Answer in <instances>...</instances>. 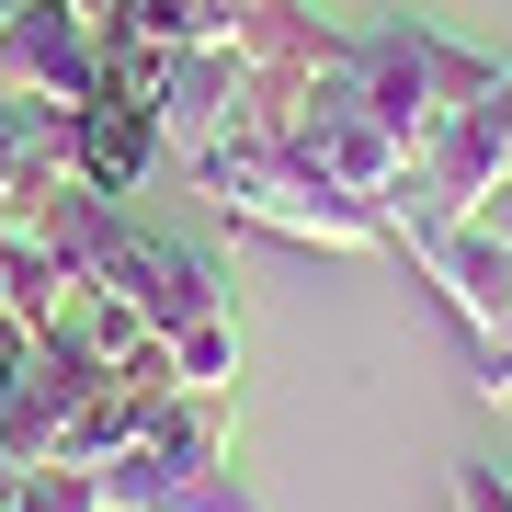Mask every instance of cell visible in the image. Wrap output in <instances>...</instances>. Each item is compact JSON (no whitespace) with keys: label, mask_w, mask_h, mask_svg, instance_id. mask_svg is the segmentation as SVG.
I'll list each match as a JSON object with an SVG mask.
<instances>
[{"label":"cell","mask_w":512,"mask_h":512,"mask_svg":"<svg viewBox=\"0 0 512 512\" xmlns=\"http://www.w3.org/2000/svg\"><path fill=\"white\" fill-rule=\"evenodd\" d=\"M92 285H114V296H126L148 342H171L183 387H217V399L239 387V319H228V274L194 251V239H160V228H137L126 205H114Z\"/></svg>","instance_id":"6da1fadb"},{"label":"cell","mask_w":512,"mask_h":512,"mask_svg":"<svg viewBox=\"0 0 512 512\" xmlns=\"http://www.w3.org/2000/svg\"><path fill=\"white\" fill-rule=\"evenodd\" d=\"M183 171L228 205V217H251V228H274V239H308V251H399L376 205L342 194L308 148H296V126H274V137H217V148H194Z\"/></svg>","instance_id":"7a4b0ae2"},{"label":"cell","mask_w":512,"mask_h":512,"mask_svg":"<svg viewBox=\"0 0 512 512\" xmlns=\"http://www.w3.org/2000/svg\"><path fill=\"white\" fill-rule=\"evenodd\" d=\"M92 490H103V512H262L228 467V399L217 387H171L137 421L126 456L92 467Z\"/></svg>","instance_id":"3957f363"},{"label":"cell","mask_w":512,"mask_h":512,"mask_svg":"<svg viewBox=\"0 0 512 512\" xmlns=\"http://www.w3.org/2000/svg\"><path fill=\"white\" fill-rule=\"evenodd\" d=\"M353 80H365L376 126L399 137V160H421V148H433V137L501 80V57L433 35V23H387V35H353Z\"/></svg>","instance_id":"277c9868"},{"label":"cell","mask_w":512,"mask_h":512,"mask_svg":"<svg viewBox=\"0 0 512 512\" xmlns=\"http://www.w3.org/2000/svg\"><path fill=\"white\" fill-rule=\"evenodd\" d=\"M296 148H308V160H319L342 194H365L376 217H387V194H399V171H410V160H399V137L376 126L365 80H353V35H342V57L308 80V103H296Z\"/></svg>","instance_id":"5b68a950"},{"label":"cell","mask_w":512,"mask_h":512,"mask_svg":"<svg viewBox=\"0 0 512 512\" xmlns=\"http://www.w3.org/2000/svg\"><path fill=\"white\" fill-rule=\"evenodd\" d=\"M0 92L80 114L103 92V12L92 0H12V23H0Z\"/></svg>","instance_id":"8992f818"},{"label":"cell","mask_w":512,"mask_h":512,"mask_svg":"<svg viewBox=\"0 0 512 512\" xmlns=\"http://www.w3.org/2000/svg\"><path fill=\"white\" fill-rule=\"evenodd\" d=\"M69 148H80V183H92V194H114V205H126L148 171L171 160L160 103H137V92H92V103L69 114Z\"/></svg>","instance_id":"52a82bcc"},{"label":"cell","mask_w":512,"mask_h":512,"mask_svg":"<svg viewBox=\"0 0 512 512\" xmlns=\"http://www.w3.org/2000/svg\"><path fill=\"white\" fill-rule=\"evenodd\" d=\"M80 183V148H69V114L57 103H23L0 92V228H23L46 194Z\"/></svg>","instance_id":"ba28073f"},{"label":"cell","mask_w":512,"mask_h":512,"mask_svg":"<svg viewBox=\"0 0 512 512\" xmlns=\"http://www.w3.org/2000/svg\"><path fill=\"white\" fill-rule=\"evenodd\" d=\"M0 512H103V490H92V467H23Z\"/></svg>","instance_id":"9c48e42d"},{"label":"cell","mask_w":512,"mask_h":512,"mask_svg":"<svg viewBox=\"0 0 512 512\" xmlns=\"http://www.w3.org/2000/svg\"><path fill=\"white\" fill-rule=\"evenodd\" d=\"M478 399H501V410H512V319H501V330H478Z\"/></svg>","instance_id":"30bf717a"},{"label":"cell","mask_w":512,"mask_h":512,"mask_svg":"<svg viewBox=\"0 0 512 512\" xmlns=\"http://www.w3.org/2000/svg\"><path fill=\"white\" fill-rule=\"evenodd\" d=\"M456 512H512V478H490V467H456Z\"/></svg>","instance_id":"8fae6325"},{"label":"cell","mask_w":512,"mask_h":512,"mask_svg":"<svg viewBox=\"0 0 512 512\" xmlns=\"http://www.w3.org/2000/svg\"><path fill=\"white\" fill-rule=\"evenodd\" d=\"M0 330H23V239L0 228Z\"/></svg>","instance_id":"7c38bea8"},{"label":"cell","mask_w":512,"mask_h":512,"mask_svg":"<svg viewBox=\"0 0 512 512\" xmlns=\"http://www.w3.org/2000/svg\"><path fill=\"white\" fill-rule=\"evenodd\" d=\"M12 478H23V467H0V501H12Z\"/></svg>","instance_id":"4fadbf2b"},{"label":"cell","mask_w":512,"mask_h":512,"mask_svg":"<svg viewBox=\"0 0 512 512\" xmlns=\"http://www.w3.org/2000/svg\"><path fill=\"white\" fill-rule=\"evenodd\" d=\"M501 194H512V148H501Z\"/></svg>","instance_id":"5bb4252c"},{"label":"cell","mask_w":512,"mask_h":512,"mask_svg":"<svg viewBox=\"0 0 512 512\" xmlns=\"http://www.w3.org/2000/svg\"><path fill=\"white\" fill-rule=\"evenodd\" d=\"M0 23H12V0H0Z\"/></svg>","instance_id":"9a60e30c"}]
</instances>
